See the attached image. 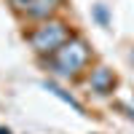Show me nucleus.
<instances>
[{"label":"nucleus","mask_w":134,"mask_h":134,"mask_svg":"<svg viewBox=\"0 0 134 134\" xmlns=\"http://www.w3.org/2000/svg\"><path fill=\"white\" fill-rule=\"evenodd\" d=\"M72 35H75L72 24L67 19L57 16V19H46V21H38V24H30V30L24 32V40H27V46L32 48V54L38 59H48Z\"/></svg>","instance_id":"obj_2"},{"label":"nucleus","mask_w":134,"mask_h":134,"mask_svg":"<svg viewBox=\"0 0 134 134\" xmlns=\"http://www.w3.org/2000/svg\"><path fill=\"white\" fill-rule=\"evenodd\" d=\"M83 83L88 88V94H94V97H110L115 91V86H118V75L110 70L107 64L94 62L91 70L83 75Z\"/></svg>","instance_id":"obj_4"},{"label":"nucleus","mask_w":134,"mask_h":134,"mask_svg":"<svg viewBox=\"0 0 134 134\" xmlns=\"http://www.w3.org/2000/svg\"><path fill=\"white\" fill-rule=\"evenodd\" d=\"M40 64L46 67L54 78H59V81L78 83V81H83V75L91 70V64H94V48H91V43H88L83 35L75 32V35L67 40L62 48H57L48 59H40Z\"/></svg>","instance_id":"obj_1"},{"label":"nucleus","mask_w":134,"mask_h":134,"mask_svg":"<svg viewBox=\"0 0 134 134\" xmlns=\"http://www.w3.org/2000/svg\"><path fill=\"white\" fill-rule=\"evenodd\" d=\"M91 16H94V21H97L99 27H110V24H113V16H110L107 5H102V3L91 5Z\"/></svg>","instance_id":"obj_6"},{"label":"nucleus","mask_w":134,"mask_h":134,"mask_svg":"<svg viewBox=\"0 0 134 134\" xmlns=\"http://www.w3.org/2000/svg\"><path fill=\"white\" fill-rule=\"evenodd\" d=\"M8 5L21 21L38 24L46 19H57L64 11L67 0H8Z\"/></svg>","instance_id":"obj_3"},{"label":"nucleus","mask_w":134,"mask_h":134,"mask_svg":"<svg viewBox=\"0 0 134 134\" xmlns=\"http://www.w3.org/2000/svg\"><path fill=\"white\" fill-rule=\"evenodd\" d=\"M43 88H46V91H51L54 97H59V99H62L64 105H70V107L75 110V113L86 115V107H83V105H81V102H78V99H75V94H72V91H67L64 86H59L57 81H43Z\"/></svg>","instance_id":"obj_5"},{"label":"nucleus","mask_w":134,"mask_h":134,"mask_svg":"<svg viewBox=\"0 0 134 134\" xmlns=\"http://www.w3.org/2000/svg\"><path fill=\"white\" fill-rule=\"evenodd\" d=\"M129 59H131V64H134V46H131V51H129Z\"/></svg>","instance_id":"obj_9"},{"label":"nucleus","mask_w":134,"mask_h":134,"mask_svg":"<svg viewBox=\"0 0 134 134\" xmlns=\"http://www.w3.org/2000/svg\"><path fill=\"white\" fill-rule=\"evenodd\" d=\"M118 110H124L129 118H134V99L131 102H118Z\"/></svg>","instance_id":"obj_7"},{"label":"nucleus","mask_w":134,"mask_h":134,"mask_svg":"<svg viewBox=\"0 0 134 134\" xmlns=\"http://www.w3.org/2000/svg\"><path fill=\"white\" fill-rule=\"evenodd\" d=\"M0 134H11V129H5V126H0Z\"/></svg>","instance_id":"obj_8"}]
</instances>
